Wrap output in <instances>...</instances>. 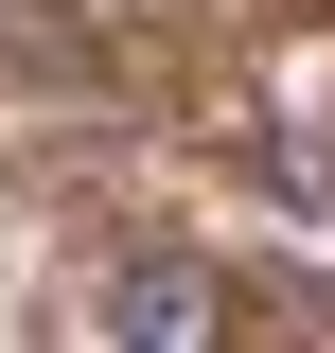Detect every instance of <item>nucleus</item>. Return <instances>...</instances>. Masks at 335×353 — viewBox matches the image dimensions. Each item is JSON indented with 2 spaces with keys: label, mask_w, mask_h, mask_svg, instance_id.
Masks as SVG:
<instances>
[{
  "label": "nucleus",
  "mask_w": 335,
  "mask_h": 353,
  "mask_svg": "<svg viewBox=\"0 0 335 353\" xmlns=\"http://www.w3.org/2000/svg\"><path fill=\"white\" fill-rule=\"evenodd\" d=\"M71 318L106 353H230V336H247V283H230L212 248H176V230H124V248L71 283Z\"/></svg>",
  "instance_id": "obj_1"
},
{
  "label": "nucleus",
  "mask_w": 335,
  "mask_h": 353,
  "mask_svg": "<svg viewBox=\"0 0 335 353\" xmlns=\"http://www.w3.org/2000/svg\"><path fill=\"white\" fill-rule=\"evenodd\" d=\"M0 88H106V18L88 0H0Z\"/></svg>",
  "instance_id": "obj_2"
}]
</instances>
